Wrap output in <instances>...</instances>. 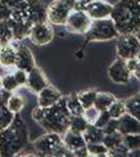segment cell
Listing matches in <instances>:
<instances>
[{"label": "cell", "instance_id": "1", "mask_svg": "<svg viewBox=\"0 0 140 157\" xmlns=\"http://www.w3.org/2000/svg\"><path fill=\"white\" fill-rule=\"evenodd\" d=\"M70 113L66 107L65 97L61 98L55 104L49 107L38 106L32 109V117L46 132H55L62 135L69 128Z\"/></svg>", "mask_w": 140, "mask_h": 157}, {"label": "cell", "instance_id": "2", "mask_svg": "<svg viewBox=\"0 0 140 157\" xmlns=\"http://www.w3.org/2000/svg\"><path fill=\"white\" fill-rule=\"evenodd\" d=\"M28 144V131L22 117L15 114L14 121L0 131V157L17 156Z\"/></svg>", "mask_w": 140, "mask_h": 157}, {"label": "cell", "instance_id": "3", "mask_svg": "<svg viewBox=\"0 0 140 157\" xmlns=\"http://www.w3.org/2000/svg\"><path fill=\"white\" fill-rule=\"evenodd\" d=\"M110 18L120 34H135L140 29V0H118Z\"/></svg>", "mask_w": 140, "mask_h": 157}, {"label": "cell", "instance_id": "4", "mask_svg": "<svg viewBox=\"0 0 140 157\" xmlns=\"http://www.w3.org/2000/svg\"><path fill=\"white\" fill-rule=\"evenodd\" d=\"M85 41L82 48L76 52V57L82 58V55L90 42H103L116 39L119 36L115 24L111 18L92 20L91 25L85 35Z\"/></svg>", "mask_w": 140, "mask_h": 157}, {"label": "cell", "instance_id": "5", "mask_svg": "<svg viewBox=\"0 0 140 157\" xmlns=\"http://www.w3.org/2000/svg\"><path fill=\"white\" fill-rule=\"evenodd\" d=\"M11 18L32 26L39 22L47 21L46 7L41 0H24L11 9Z\"/></svg>", "mask_w": 140, "mask_h": 157}, {"label": "cell", "instance_id": "6", "mask_svg": "<svg viewBox=\"0 0 140 157\" xmlns=\"http://www.w3.org/2000/svg\"><path fill=\"white\" fill-rule=\"evenodd\" d=\"M34 149L36 156H52V157H67L73 156L63 143L62 135L55 132H47L41 135L34 141Z\"/></svg>", "mask_w": 140, "mask_h": 157}, {"label": "cell", "instance_id": "7", "mask_svg": "<svg viewBox=\"0 0 140 157\" xmlns=\"http://www.w3.org/2000/svg\"><path fill=\"white\" fill-rule=\"evenodd\" d=\"M117 56L124 60L136 58L140 52V42L135 34H120L116 38Z\"/></svg>", "mask_w": 140, "mask_h": 157}, {"label": "cell", "instance_id": "8", "mask_svg": "<svg viewBox=\"0 0 140 157\" xmlns=\"http://www.w3.org/2000/svg\"><path fill=\"white\" fill-rule=\"evenodd\" d=\"M92 19L83 10H72L70 12L67 21L65 23V29L67 33L75 35H85L89 29Z\"/></svg>", "mask_w": 140, "mask_h": 157}, {"label": "cell", "instance_id": "9", "mask_svg": "<svg viewBox=\"0 0 140 157\" xmlns=\"http://www.w3.org/2000/svg\"><path fill=\"white\" fill-rule=\"evenodd\" d=\"M29 40L37 46H44L49 44L55 38V32L48 21L36 23L30 27L28 35Z\"/></svg>", "mask_w": 140, "mask_h": 157}, {"label": "cell", "instance_id": "10", "mask_svg": "<svg viewBox=\"0 0 140 157\" xmlns=\"http://www.w3.org/2000/svg\"><path fill=\"white\" fill-rule=\"evenodd\" d=\"M63 143L66 148L72 153L73 156L78 157H88L89 153L87 150V145L81 133H75L68 129L65 133L62 134Z\"/></svg>", "mask_w": 140, "mask_h": 157}, {"label": "cell", "instance_id": "11", "mask_svg": "<svg viewBox=\"0 0 140 157\" xmlns=\"http://www.w3.org/2000/svg\"><path fill=\"white\" fill-rule=\"evenodd\" d=\"M72 10L60 0H52L46 7V18L50 24L65 25L67 18Z\"/></svg>", "mask_w": 140, "mask_h": 157}, {"label": "cell", "instance_id": "12", "mask_svg": "<svg viewBox=\"0 0 140 157\" xmlns=\"http://www.w3.org/2000/svg\"><path fill=\"white\" fill-rule=\"evenodd\" d=\"M108 77L115 84H128L132 78V73L127 64V60L117 57L108 68Z\"/></svg>", "mask_w": 140, "mask_h": 157}, {"label": "cell", "instance_id": "13", "mask_svg": "<svg viewBox=\"0 0 140 157\" xmlns=\"http://www.w3.org/2000/svg\"><path fill=\"white\" fill-rule=\"evenodd\" d=\"M112 9H113V4L109 3L105 0H97V1L84 4L81 10L87 13L88 16L92 20H97L110 18Z\"/></svg>", "mask_w": 140, "mask_h": 157}, {"label": "cell", "instance_id": "14", "mask_svg": "<svg viewBox=\"0 0 140 157\" xmlns=\"http://www.w3.org/2000/svg\"><path fill=\"white\" fill-rule=\"evenodd\" d=\"M48 84L49 82H48V78H46L45 73L42 71L41 68L35 66L29 72H27V80L24 87L28 88L32 92L37 94Z\"/></svg>", "mask_w": 140, "mask_h": 157}, {"label": "cell", "instance_id": "15", "mask_svg": "<svg viewBox=\"0 0 140 157\" xmlns=\"http://www.w3.org/2000/svg\"><path fill=\"white\" fill-rule=\"evenodd\" d=\"M35 66L37 65H36V60L32 50L26 46H18L16 49L15 68L29 72Z\"/></svg>", "mask_w": 140, "mask_h": 157}, {"label": "cell", "instance_id": "16", "mask_svg": "<svg viewBox=\"0 0 140 157\" xmlns=\"http://www.w3.org/2000/svg\"><path fill=\"white\" fill-rule=\"evenodd\" d=\"M63 95L55 86L48 84L46 87L43 88L39 93H37L38 105L41 107H49L61 100Z\"/></svg>", "mask_w": 140, "mask_h": 157}, {"label": "cell", "instance_id": "17", "mask_svg": "<svg viewBox=\"0 0 140 157\" xmlns=\"http://www.w3.org/2000/svg\"><path fill=\"white\" fill-rule=\"evenodd\" d=\"M118 131L123 135L124 134H140V121L126 112L118 118Z\"/></svg>", "mask_w": 140, "mask_h": 157}, {"label": "cell", "instance_id": "18", "mask_svg": "<svg viewBox=\"0 0 140 157\" xmlns=\"http://www.w3.org/2000/svg\"><path fill=\"white\" fill-rule=\"evenodd\" d=\"M16 49L17 47L14 44L0 45V67L1 68H11L15 67L16 61Z\"/></svg>", "mask_w": 140, "mask_h": 157}, {"label": "cell", "instance_id": "19", "mask_svg": "<svg viewBox=\"0 0 140 157\" xmlns=\"http://www.w3.org/2000/svg\"><path fill=\"white\" fill-rule=\"evenodd\" d=\"M7 23H9L13 32L14 41H21V40L25 39V38H28L32 25L27 23H22V22H18L16 20L11 18V17L7 19Z\"/></svg>", "mask_w": 140, "mask_h": 157}, {"label": "cell", "instance_id": "20", "mask_svg": "<svg viewBox=\"0 0 140 157\" xmlns=\"http://www.w3.org/2000/svg\"><path fill=\"white\" fill-rule=\"evenodd\" d=\"M84 139L86 141V145L88 144H96V143H103V138L105 136L103 129L98 128L94 125H89L87 128L85 129V131L82 133Z\"/></svg>", "mask_w": 140, "mask_h": 157}, {"label": "cell", "instance_id": "21", "mask_svg": "<svg viewBox=\"0 0 140 157\" xmlns=\"http://www.w3.org/2000/svg\"><path fill=\"white\" fill-rule=\"evenodd\" d=\"M117 100L115 95L110 92H103V91H97L95 102H94V107L98 111L108 110L109 107Z\"/></svg>", "mask_w": 140, "mask_h": 157}, {"label": "cell", "instance_id": "22", "mask_svg": "<svg viewBox=\"0 0 140 157\" xmlns=\"http://www.w3.org/2000/svg\"><path fill=\"white\" fill-rule=\"evenodd\" d=\"M25 103H26V100L23 95L13 92L6 102V107L14 114H18L23 110V108L25 107Z\"/></svg>", "mask_w": 140, "mask_h": 157}, {"label": "cell", "instance_id": "23", "mask_svg": "<svg viewBox=\"0 0 140 157\" xmlns=\"http://www.w3.org/2000/svg\"><path fill=\"white\" fill-rule=\"evenodd\" d=\"M66 101V107L69 111L70 115H83L84 114V108L78 100L76 93H71V94L65 97Z\"/></svg>", "mask_w": 140, "mask_h": 157}, {"label": "cell", "instance_id": "24", "mask_svg": "<svg viewBox=\"0 0 140 157\" xmlns=\"http://www.w3.org/2000/svg\"><path fill=\"white\" fill-rule=\"evenodd\" d=\"M127 112L140 121V90L133 97L124 101Z\"/></svg>", "mask_w": 140, "mask_h": 157}, {"label": "cell", "instance_id": "25", "mask_svg": "<svg viewBox=\"0 0 140 157\" xmlns=\"http://www.w3.org/2000/svg\"><path fill=\"white\" fill-rule=\"evenodd\" d=\"M76 95L82 104L84 110H86V109H89L94 106V102H95L96 95H97V90H83L76 93Z\"/></svg>", "mask_w": 140, "mask_h": 157}, {"label": "cell", "instance_id": "26", "mask_svg": "<svg viewBox=\"0 0 140 157\" xmlns=\"http://www.w3.org/2000/svg\"><path fill=\"white\" fill-rule=\"evenodd\" d=\"M103 144L107 147L109 151L113 150V149L117 148L123 144V134L119 131H115V132L106 133L103 138Z\"/></svg>", "mask_w": 140, "mask_h": 157}, {"label": "cell", "instance_id": "27", "mask_svg": "<svg viewBox=\"0 0 140 157\" xmlns=\"http://www.w3.org/2000/svg\"><path fill=\"white\" fill-rule=\"evenodd\" d=\"M88 125V121H86L84 115H71L69 121V128L68 129L75 133L82 134Z\"/></svg>", "mask_w": 140, "mask_h": 157}, {"label": "cell", "instance_id": "28", "mask_svg": "<svg viewBox=\"0 0 140 157\" xmlns=\"http://www.w3.org/2000/svg\"><path fill=\"white\" fill-rule=\"evenodd\" d=\"M1 86H2V89H4L6 91H7V92H11V93L15 92V91L20 87L13 72H9V73H6V75H2Z\"/></svg>", "mask_w": 140, "mask_h": 157}, {"label": "cell", "instance_id": "29", "mask_svg": "<svg viewBox=\"0 0 140 157\" xmlns=\"http://www.w3.org/2000/svg\"><path fill=\"white\" fill-rule=\"evenodd\" d=\"M13 41H14L13 32L7 23V20H2L0 21V45L7 44Z\"/></svg>", "mask_w": 140, "mask_h": 157}, {"label": "cell", "instance_id": "30", "mask_svg": "<svg viewBox=\"0 0 140 157\" xmlns=\"http://www.w3.org/2000/svg\"><path fill=\"white\" fill-rule=\"evenodd\" d=\"M15 114L7 109L6 105H0V131L9 127L14 121Z\"/></svg>", "mask_w": 140, "mask_h": 157}, {"label": "cell", "instance_id": "31", "mask_svg": "<svg viewBox=\"0 0 140 157\" xmlns=\"http://www.w3.org/2000/svg\"><path fill=\"white\" fill-rule=\"evenodd\" d=\"M123 144L129 151L140 149V134H124L123 135Z\"/></svg>", "mask_w": 140, "mask_h": 157}, {"label": "cell", "instance_id": "32", "mask_svg": "<svg viewBox=\"0 0 140 157\" xmlns=\"http://www.w3.org/2000/svg\"><path fill=\"white\" fill-rule=\"evenodd\" d=\"M87 150L89 156H94V157H107L109 152L107 147L103 143L88 144Z\"/></svg>", "mask_w": 140, "mask_h": 157}, {"label": "cell", "instance_id": "33", "mask_svg": "<svg viewBox=\"0 0 140 157\" xmlns=\"http://www.w3.org/2000/svg\"><path fill=\"white\" fill-rule=\"evenodd\" d=\"M108 112L112 118H119L121 115H123L127 112L124 101L123 100H116L112 105L109 107Z\"/></svg>", "mask_w": 140, "mask_h": 157}, {"label": "cell", "instance_id": "34", "mask_svg": "<svg viewBox=\"0 0 140 157\" xmlns=\"http://www.w3.org/2000/svg\"><path fill=\"white\" fill-rule=\"evenodd\" d=\"M99 114V111L96 109L95 107H91L89 109H86L85 111H84V117L86 118V121H88V124H90V125H94V123H95V121L97 120V116Z\"/></svg>", "mask_w": 140, "mask_h": 157}, {"label": "cell", "instance_id": "35", "mask_svg": "<svg viewBox=\"0 0 140 157\" xmlns=\"http://www.w3.org/2000/svg\"><path fill=\"white\" fill-rule=\"evenodd\" d=\"M111 118L112 117L110 116V114H109L108 110L99 111V114L97 116V120H96L95 123H94V126H96V127L103 129L107 125V123H108V121L111 120Z\"/></svg>", "mask_w": 140, "mask_h": 157}, {"label": "cell", "instance_id": "36", "mask_svg": "<svg viewBox=\"0 0 140 157\" xmlns=\"http://www.w3.org/2000/svg\"><path fill=\"white\" fill-rule=\"evenodd\" d=\"M128 152H129L128 149L123 146V144H121L117 148L109 151L108 157H128Z\"/></svg>", "mask_w": 140, "mask_h": 157}, {"label": "cell", "instance_id": "37", "mask_svg": "<svg viewBox=\"0 0 140 157\" xmlns=\"http://www.w3.org/2000/svg\"><path fill=\"white\" fill-rule=\"evenodd\" d=\"M13 73H14L15 78H16V81L18 82L20 87H24L25 84H26V80H27V72L22 69L16 68V69L13 71Z\"/></svg>", "mask_w": 140, "mask_h": 157}, {"label": "cell", "instance_id": "38", "mask_svg": "<svg viewBox=\"0 0 140 157\" xmlns=\"http://www.w3.org/2000/svg\"><path fill=\"white\" fill-rule=\"evenodd\" d=\"M104 133H111L118 131V118H111L110 121L107 123V125L103 128Z\"/></svg>", "mask_w": 140, "mask_h": 157}, {"label": "cell", "instance_id": "39", "mask_svg": "<svg viewBox=\"0 0 140 157\" xmlns=\"http://www.w3.org/2000/svg\"><path fill=\"white\" fill-rule=\"evenodd\" d=\"M11 17V9L0 1V21L7 20Z\"/></svg>", "mask_w": 140, "mask_h": 157}, {"label": "cell", "instance_id": "40", "mask_svg": "<svg viewBox=\"0 0 140 157\" xmlns=\"http://www.w3.org/2000/svg\"><path fill=\"white\" fill-rule=\"evenodd\" d=\"M3 4H6L7 7L9 9H13L14 6H16L17 4H19L20 2L24 1V0H0Z\"/></svg>", "mask_w": 140, "mask_h": 157}, {"label": "cell", "instance_id": "41", "mask_svg": "<svg viewBox=\"0 0 140 157\" xmlns=\"http://www.w3.org/2000/svg\"><path fill=\"white\" fill-rule=\"evenodd\" d=\"M60 1L64 2L66 6H68L71 10H74L78 4V0H60Z\"/></svg>", "mask_w": 140, "mask_h": 157}, {"label": "cell", "instance_id": "42", "mask_svg": "<svg viewBox=\"0 0 140 157\" xmlns=\"http://www.w3.org/2000/svg\"><path fill=\"white\" fill-rule=\"evenodd\" d=\"M128 157H140V149H135L128 152Z\"/></svg>", "mask_w": 140, "mask_h": 157}, {"label": "cell", "instance_id": "43", "mask_svg": "<svg viewBox=\"0 0 140 157\" xmlns=\"http://www.w3.org/2000/svg\"><path fill=\"white\" fill-rule=\"evenodd\" d=\"M135 36L137 37V39H138V40H139V42H140V29H139L138 30H137L136 33H135Z\"/></svg>", "mask_w": 140, "mask_h": 157}, {"label": "cell", "instance_id": "44", "mask_svg": "<svg viewBox=\"0 0 140 157\" xmlns=\"http://www.w3.org/2000/svg\"><path fill=\"white\" fill-rule=\"evenodd\" d=\"M2 90V86H1V75H0V91Z\"/></svg>", "mask_w": 140, "mask_h": 157}]
</instances>
